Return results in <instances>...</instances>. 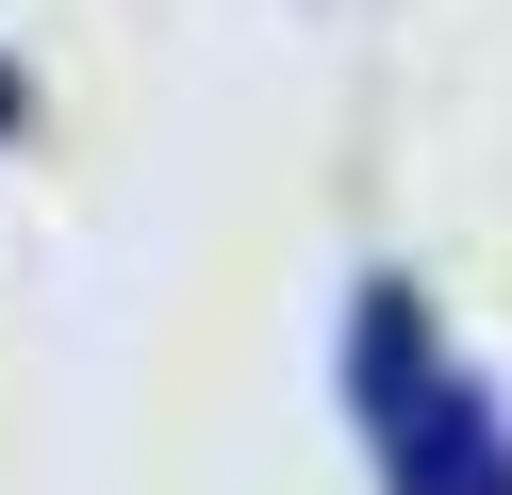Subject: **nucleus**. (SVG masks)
Segmentation results:
<instances>
[{"label": "nucleus", "instance_id": "1", "mask_svg": "<svg viewBox=\"0 0 512 495\" xmlns=\"http://www.w3.org/2000/svg\"><path fill=\"white\" fill-rule=\"evenodd\" d=\"M347 396H364L380 479H397V495H512V429H496V396L463 380V347H446L397 281H380L364 330H347Z\"/></svg>", "mask_w": 512, "mask_h": 495}]
</instances>
